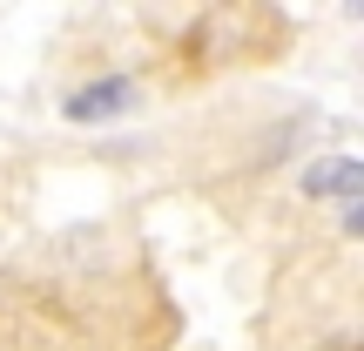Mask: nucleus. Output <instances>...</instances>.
<instances>
[{
  "label": "nucleus",
  "mask_w": 364,
  "mask_h": 351,
  "mask_svg": "<svg viewBox=\"0 0 364 351\" xmlns=\"http://www.w3.org/2000/svg\"><path fill=\"white\" fill-rule=\"evenodd\" d=\"M129 102H135V88L122 75H108V81H88V88L68 95V115H75V122H108V115H122Z\"/></svg>",
  "instance_id": "nucleus-1"
},
{
  "label": "nucleus",
  "mask_w": 364,
  "mask_h": 351,
  "mask_svg": "<svg viewBox=\"0 0 364 351\" xmlns=\"http://www.w3.org/2000/svg\"><path fill=\"white\" fill-rule=\"evenodd\" d=\"M304 189H311V196H351V203H358L364 162L358 156H331V162H317V169H304Z\"/></svg>",
  "instance_id": "nucleus-2"
}]
</instances>
